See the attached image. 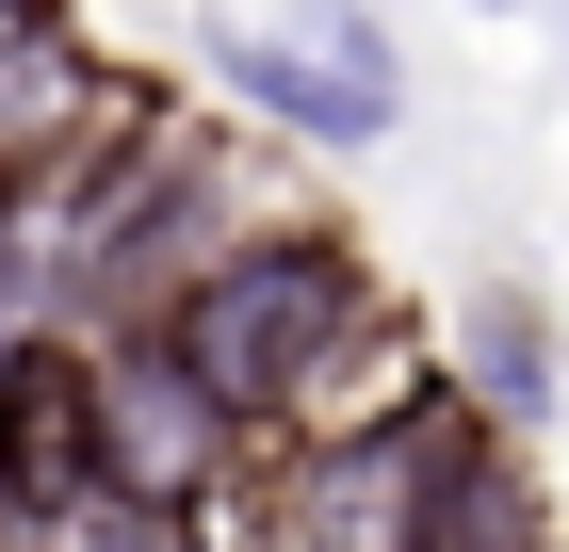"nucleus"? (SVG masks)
<instances>
[{
  "instance_id": "1",
  "label": "nucleus",
  "mask_w": 569,
  "mask_h": 552,
  "mask_svg": "<svg viewBox=\"0 0 569 552\" xmlns=\"http://www.w3.org/2000/svg\"><path fill=\"white\" fill-rule=\"evenodd\" d=\"M179 374L212 390L244 439H293V423H342V407H407V390L439 374V341L391 309V277H375V244H358L342 212H244L196 277H179L163 309Z\"/></svg>"
},
{
  "instance_id": "2",
  "label": "nucleus",
  "mask_w": 569,
  "mask_h": 552,
  "mask_svg": "<svg viewBox=\"0 0 569 552\" xmlns=\"http://www.w3.org/2000/svg\"><path fill=\"white\" fill-rule=\"evenodd\" d=\"M82 407H98V488L147 504V520H179V536H212L228 488H244V455H261L212 390L179 374L163 325H82Z\"/></svg>"
},
{
  "instance_id": "3",
  "label": "nucleus",
  "mask_w": 569,
  "mask_h": 552,
  "mask_svg": "<svg viewBox=\"0 0 569 552\" xmlns=\"http://www.w3.org/2000/svg\"><path fill=\"white\" fill-rule=\"evenodd\" d=\"M423 390H407V407H342V423L261 439V455H277V488H261L277 552H423Z\"/></svg>"
},
{
  "instance_id": "4",
  "label": "nucleus",
  "mask_w": 569,
  "mask_h": 552,
  "mask_svg": "<svg viewBox=\"0 0 569 552\" xmlns=\"http://www.w3.org/2000/svg\"><path fill=\"white\" fill-rule=\"evenodd\" d=\"M114 82H131V66L82 33V0H0V195L66 163V147L114 114Z\"/></svg>"
},
{
  "instance_id": "5",
  "label": "nucleus",
  "mask_w": 569,
  "mask_h": 552,
  "mask_svg": "<svg viewBox=\"0 0 569 552\" xmlns=\"http://www.w3.org/2000/svg\"><path fill=\"white\" fill-rule=\"evenodd\" d=\"M98 488V407H82V325H17L0 341V520L33 536Z\"/></svg>"
},
{
  "instance_id": "6",
  "label": "nucleus",
  "mask_w": 569,
  "mask_h": 552,
  "mask_svg": "<svg viewBox=\"0 0 569 552\" xmlns=\"http://www.w3.org/2000/svg\"><path fill=\"white\" fill-rule=\"evenodd\" d=\"M423 552H569L537 455L505 423H472L456 390H423Z\"/></svg>"
},
{
  "instance_id": "7",
  "label": "nucleus",
  "mask_w": 569,
  "mask_h": 552,
  "mask_svg": "<svg viewBox=\"0 0 569 552\" xmlns=\"http://www.w3.org/2000/svg\"><path fill=\"white\" fill-rule=\"evenodd\" d=\"M212 98H228V114H261L277 147H326V163H358V147H391V130L358 114V98L326 82V66H309V49L277 33V17H212Z\"/></svg>"
},
{
  "instance_id": "8",
  "label": "nucleus",
  "mask_w": 569,
  "mask_h": 552,
  "mask_svg": "<svg viewBox=\"0 0 569 552\" xmlns=\"http://www.w3.org/2000/svg\"><path fill=\"white\" fill-rule=\"evenodd\" d=\"M439 390H456L472 423H505V439H537V423H553V309H537V293H505V277H488V293L456 309V325H439Z\"/></svg>"
},
{
  "instance_id": "9",
  "label": "nucleus",
  "mask_w": 569,
  "mask_h": 552,
  "mask_svg": "<svg viewBox=\"0 0 569 552\" xmlns=\"http://www.w3.org/2000/svg\"><path fill=\"white\" fill-rule=\"evenodd\" d=\"M277 33H293L375 130H407V49H391V17H375V0H277Z\"/></svg>"
},
{
  "instance_id": "10",
  "label": "nucleus",
  "mask_w": 569,
  "mask_h": 552,
  "mask_svg": "<svg viewBox=\"0 0 569 552\" xmlns=\"http://www.w3.org/2000/svg\"><path fill=\"white\" fill-rule=\"evenodd\" d=\"M17 325H49V244H33V212L0 195V341Z\"/></svg>"
}]
</instances>
